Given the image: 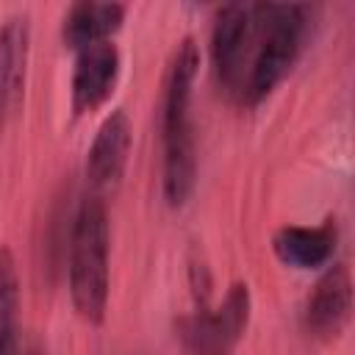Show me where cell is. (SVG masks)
Instances as JSON below:
<instances>
[{
	"label": "cell",
	"instance_id": "6da1fadb",
	"mask_svg": "<svg viewBox=\"0 0 355 355\" xmlns=\"http://www.w3.org/2000/svg\"><path fill=\"white\" fill-rule=\"evenodd\" d=\"M200 72V47L194 36H183L166 64L164 103H161V133H164V200L180 208L197 178V147L191 125V94Z\"/></svg>",
	"mask_w": 355,
	"mask_h": 355
},
{
	"label": "cell",
	"instance_id": "7a4b0ae2",
	"mask_svg": "<svg viewBox=\"0 0 355 355\" xmlns=\"http://www.w3.org/2000/svg\"><path fill=\"white\" fill-rule=\"evenodd\" d=\"M69 300L75 313L100 324L108 308L111 291V227L108 208L100 194L83 197L72 219L69 233Z\"/></svg>",
	"mask_w": 355,
	"mask_h": 355
},
{
	"label": "cell",
	"instance_id": "3957f363",
	"mask_svg": "<svg viewBox=\"0 0 355 355\" xmlns=\"http://www.w3.org/2000/svg\"><path fill=\"white\" fill-rule=\"evenodd\" d=\"M258 33L250 58V69L239 100L247 105L261 103L297 64L305 39L311 33L313 8L297 3H255Z\"/></svg>",
	"mask_w": 355,
	"mask_h": 355
},
{
	"label": "cell",
	"instance_id": "277c9868",
	"mask_svg": "<svg viewBox=\"0 0 355 355\" xmlns=\"http://www.w3.org/2000/svg\"><path fill=\"white\" fill-rule=\"evenodd\" d=\"M252 313L250 286L236 280L225 300L211 308H194V313L178 322V338L186 355H233L247 333Z\"/></svg>",
	"mask_w": 355,
	"mask_h": 355
},
{
	"label": "cell",
	"instance_id": "5b68a950",
	"mask_svg": "<svg viewBox=\"0 0 355 355\" xmlns=\"http://www.w3.org/2000/svg\"><path fill=\"white\" fill-rule=\"evenodd\" d=\"M258 33V6L255 3H230L222 6L211 28V67L216 83L227 94H241L252 47Z\"/></svg>",
	"mask_w": 355,
	"mask_h": 355
},
{
	"label": "cell",
	"instance_id": "8992f818",
	"mask_svg": "<svg viewBox=\"0 0 355 355\" xmlns=\"http://www.w3.org/2000/svg\"><path fill=\"white\" fill-rule=\"evenodd\" d=\"M122 55L114 42H100L78 50L72 80H69V103L72 114L83 116L105 105L119 83Z\"/></svg>",
	"mask_w": 355,
	"mask_h": 355
},
{
	"label": "cell",
	"instance_id": "52a82bcc",
	"mask_svg": "<svg viewBox=\"0 0 355 355\" xmlns=\"http://www.w3.org/2000/svg\"><path fill=\"white\" fill-rule=\"evenodd\" d=\"M349 316H352V275L347 263H333L313 283L305 300L302 322L313 338L333 341L344 333Z\"/></svg>",
	"mask_w": 355,
	"mask_h": 355
},
{
	"label": "cell",
	"instance_id": "ba28073f",
	"mask_svg": "<svg viewBox=\"0 0 355 355\" xmlns=\"http://www.w3.org/2000/svg\"><path fill=\"white\" fill-rule=\"evenodd\" d=\"M133 147V122L128 111H111L97 128L86 153V178L94 189H111L122 180Z\"/></svg>",
	"mask_w": 355,
	"mask_h": 355
},
{
	"label": "cell",
	"instance_id": "9c48e42d",
	"mask_svg": "<svg viewBox=\"0 0 355 355\" xmlns=\"http://www.w3.org/2000/svg\"><path fill=\"white\" fill-rule=\"evenodd\" d=\"M336 222L327 219L324 225L305 227V225H286L272 236L275 255L294 269H319L336 252Z\"/></svg>",
	"mask_w": 355,
	"mask_h": 355
},
{
	"label": "cell",
	"instance_id": "30bf717a",
	"mask_svg": "<svg viewBox=\"0 0 355 355\" xmlns=\"http://www.w3.org/2000/svg\"><path fill=\"white\" fill-rule=\"evenodd\" d=\"M128 8L122 3H75L61 22V36L72 50H83L111 36L122 28Z\"/></svg>",
	"mask_w": 355,
	"mask_h": 355
},
{
	"label": "cell",
	"instance_id": "8fae6325",
	"mask_svg": "<svg viewBox=\"0 0 355 355\" xmlns=\"http://www.w3.org/2000/svg\"><path fill=\"white\" fill-rule=\"evenodd\" d=\"M31 44V25L25 14H14L0 25V130L17 100Z\"/></svg>",
	"mask_w": 355,
	"mask_h": 355
},
{
	"label": "cell",
	"instance_id": "7c38bea8",
	"mask_svg": "<svg viewBox=\"0 0 355 355\" xmlns=\"http://www.w3.org/2000/svg\"><path fill=\"white\" fill-rule=\"evenodd\" d=\"M19 352V272L14 252L0 250V355Z\"/></svg>",
	"mask_w": 355,
	"mask_h": 355
}]
</instances>
